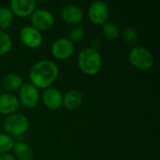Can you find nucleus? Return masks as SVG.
<instances>
[{
    "mask_svg": "<svg viewBox=\"0 0 160 160\" xmlns=\"http://www.w3.org/2000/svg\"><path fill=\"white\" fill-rule=\"evenodd\" d=\"M79 68L86 75H97L102 67V58L100 53L94 48H85L82 50L77 58Z\"/></svg>",
    "mask_w": 160,
    "mask_h": 160,
    "instance_id": "2",
    "label": "nucleus"
},
{
    "mask_svg": "<svg viewBox=\"0 0 160 160\" xmlns=\"http://www.w3.org/2000/svg\"><path fill=\"white\" fill-rule=\"evenodd\" d=\"M3 128L10 135L21 136L28 130L29 120L22 113H13L5 119Z\"/></svg>",
    "mask_w": 160,
    "mask_h": 160,
    "instance_id": "4",
    "label": "nucleus"
},
{
    "mask_svg": "<svg viewBox=\"0 0 160 160\" xmlns=\"http://www.w3.org/2000/svg\"><path fill=\"white\" fill-rule=\"evenodd\" d=\"M20 38L22 44L30 49H36L43 42L41 33L32 25L23 26L20 30Z\"/></svg>",
    "mask_w": 160,
    "mask_h": 160,
    "instance_id": "9",
    "label": "nucleus"
},
{
    "mask_svg": "<svg viewBox=\"0 0 160 160\" xmlns=\"http://www.w3.org/2000/svg\"><path fill=\"white\" fill-rule=\"evenodd\" d=\"M110 11L108 6L102 1H95L88 8V18L96 25H103L109 20Z\"/></svg>",
    "mask_w": 160,
    "mask_h": 160,
    "instance_id": "7",
    "label": "nucleus"
},
{
    "mask_svg": "<svg viewBox=\"0 0 160 160\" xmlns=\"http://www.w3.org/2000/svg\"><path fill=\"white\" fill-rule=\"evenodd\" d=\"M102 34L109 40H115L119 38V28L112 22H107L102 25Z\"/></svg>",
    "mask_w": 160,
    "mask_h": 160,
    "instance_id": "18",
    "label": "nucleus"
},
{
    "mask_svg": "<svg viewBox=\"0 0 160 160\" xmlns=\"http://www.w3.org/2000/svg\"><path fill=\"white\" fill-rule=\"evenodd\" d=\"M13 151L15 158L18 160H32L34 158V152L31 146L24 142H18L13 145Z\"/></svg>",
    "mask_w": 160,
    "mask_h": 160,
    "instance_id": "16",
    "label": "nucleus"
},
{
    "mask_svg": "<svg viewBox=\"0 0 160 160\" xmlns=\"http://www.w3.org/2000/svg\"><path fill=\"white\" fill-rule=\"evenodd\" d=\"M30 20H31L32 26L37 30H38L39 32L47 31L51 29L55 22L53 14L50 10L44 8L35 10L32 13Z\"/></svg>",
    "mask_w": 160,
    "mask_h": 160,
    "instance_id": "6",
    "label": "nucleus"
},
{
    "mask_svg": "<svg viewBox=\"0 0 160 160\" xmlns=\"http://www.w3.org/2000/svg\"><path fill=\"white\" fill-rule=\"evenodd\" d=\"M74 49V44L68 38H61L53 41L51 47V52L56 59L66 60L73 54Z\"/></svg>",
    "mask_w": 160,
    "mask_h": 160,
    "instance_id": "8",
    "label": "nucleus"
},
{
    "mask_svg": "<svg viewBox=\"0 0 160 160\" xmlns=\"http://www.w3.org/2000/svg\"><path fill=\"white\" fill-rule=\"evenodd\" d=\"M13 13L9 8L3 7L0 8V31L8 29L13 21Z\"/></svg>",
    "mask_w": 160,
    "mask_h": 160,
    "instance_id": "17",
    "label": "nucleus"
},
{
    "mask_svg": "<svg viewBox=\"0 0 160 160\" xmlns=\"http://www.w3.org/2000/svg\"><path fill=\"white\" fill-rule=\"evenodd\" d=\"M14 145V141L10 137V135L0 133V155L8 154L10 150H12Z\"/></svg>",
    "mask_w": 160,
    "mask_h": 160,
    "instance_id": "21",
    "label": "nucleus"
},
{
    "mask_svg": "<svg viewBox=\"0 0 160 160\" xmlns=\"http://www.w3.org/2000/svg\"><path fill=\"white\" fill-rule=\"evenodd\" d=\"M20 106L17 97L10 93L0 95V113L4 115H10L16 113Z\"/></svg>",
    "mask_w": 160,
    "mask_h": 160,
    "instance_id": "13",
    "label": "nucleus"
},
{
    "mask_svg": "<svg viewBox=\"0 0 160 160\" xmlns=\"http://www.w3.org/2000/svg\"><path fill=\"white\" fill-rule=\"evenodd\" d=\"M19 102L27 108H35L40 100L39 90L31 83H23L19 90Z\"/></svg>",
    "mask_w": 160,
    "mask_h": 160,
    "instance_id": "5",
    "label": "nucleus"
},
{
    "mask_svg": "<svg viewBox=\"0 0 160 160\" xmlns=\"http://www.w3.org/2000/svg\"><path fill=\"white\" fill-rule=\"evenodd\" d=\"M60 15L62 19L69 24H78L83 19L82 9L79 6L73 4H67L63 6L60 11Z\"/></svg>",
    "mask_w": 160,
    "mask_h": 160,
    "instance_id": "12",
    "label": "nucleus"
},
{
    "mask_svg": "<svg viewBox=\"0 0 160 160\" xmlns=\"http://www.w3.org/2000/svg\"><path fill=\"white\" fill-rule=\"evenodd\" d=\"M0 160H16V158L10 154H2L0 155Z\"/></svg>",
    "mask_w": 160,
    "mask_h": 160,
    "instance_id": "23",
    "label": "nucleus"
},
{
    "mask_svg": "<svg viewBox=\"0 0 160 160\" xmlns=\"http://www.w3.org/2000/svg\"><path fill=\"white\" fill-rule=\"evenodd\" d=\"M41 98L44 105L50 110L56 111L63 106V95L57 88L49 87L45 89Z\"/></svg>",
    "mask_w": 160,
    "mask_h": 160,
    "instance_id": "11",
    "label": "nucleus"
},
{
    "mask_svg": "<svg viewBox=\"0 0 160 160\" xmlns=\"http://www.w3.org/2000/svg\"><path fill=\"white\" fill-rule=\"evenodd\" d=\"M3 88L8 92H14L20 90L22 85L23 84V81L20 75L15 73H10L6 75L1 82Z\"/></svg>",
    "mask_w": 160,
    "mask_h": 160,
    "instance_id": "15",
    "label": "nucleus"
},
{
    "mask_svg": "<svg viewBox=\"0 0 160 160\" xmlns=\"http://www.w3.org/2000/svg\"><path fill=\"white\" fill-rule=\"evenodd\" d=\"M36 0H12L10 1V10L13 15L21 18L31 16L36 10Z\"/></svg>",
    "mask_w": 160,
    "mask_h": 160,
    "instance_id": "10",
    "label": "nucleus"
},
{
    "mask_svg": "<svg viewBox=\"0 0 160 160\" xmlns=\"http://www.w3.org/2000/svg\"><path fill=\"white\" fill-rule=\"evenodd\" d=\"M83 100L82 94L76 89H71L68 91L65 96H63V106L69 111L78 109Z\"/></svg>",
    "mask_w": 160,
    "mask_h": 160,
    "instance_id": "14",
    "label": "nucleus"
},
{
    "mask_svg": "<svg viewBox=\"0 0 160 160\" xmlns=\"http://www.w3.org/2000/svg\"><path fill=\"white\" fill-rule=\"evenodd\" d=\"M59 69L57 65L51 60H40L37 62L29 71L31 84L38 89L49 88L57 79Z\"/></svg>",
    "mask_w": 160,
    "mask_h": 160,
    "instance_id": "1",
    "label": "nucleus"
},
{
    "mask_svg": "<svg viewBox=\"0 0 160 160\" xmlns=\"http://www.w3.org/2000/svg\"><path fill=\"white\" fill-rule=\"evenodd\" d=\"M84 35H85V32L82 27L75 26L72 29H70V31L68 32V38L74 44V43L82 41V38H84Z\"/></svg>",
    "mask_w": 160,
    "mask_h": 160,
    "instance_id": "22",
    "label": "nucleus"
},
{
    "mask_svg": "<svg viewBox=\"0 0 160 160\" xmlns=\"http://www.w3.org/2000/svg\"><path fill=\"white\" fill-rule=\"evenodd\" d=\"M12 47V38L5 31H0V56L8 53Z\"/></svg>",
    "mask_w": 160,
    "mask_h": 160,
    "instance_id": "20",
    "label": "nucleus"
},
{
    "mask_svg": "<svg viewBox=\"0 0 160 160\" xmlns=\"http://www.w3.org/2000/svg\"><path fill=\"white\" fill-rule=\"evenodd\" d=\"M123 39L128 45H136L139 40V34L136 28L128 26L123 31Z\"/></svg>",
    "mask_w": 160,
    "mask_h": 160,
    "instance_id": "19",
    "label": "nucleus"
},
{
    "mask_svg": "<svg viewBox=\"0 0 160 160\" xmlns=\"http://www.w3.org/2000/svg\"><path fill=\"white\" fill-rule=\"evenodd\" d=\"M128 60L135 68L140 70H148L155 64L153 53L142 46L132 47L128 53Z\"/></svg>",
    "mask_w": 160,
    "mask_h": 160,
    "instance_id": "3",
    "label": "nucleus"
}]
</instances>
